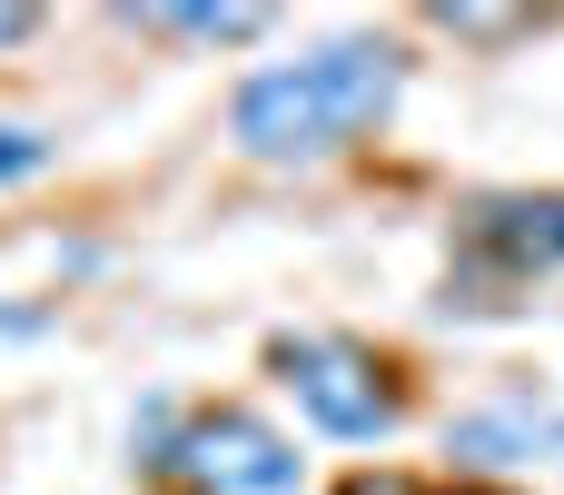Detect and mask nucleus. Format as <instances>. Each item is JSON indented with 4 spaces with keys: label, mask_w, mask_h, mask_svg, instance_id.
I'll use <instances>...</instances> for the list:
<instances>
[{
    "label": "nucleus",
    "mask_w": 564,
    "mask_h": 495,
    "mask_svg": "<svg viewBox=\"0 0 564 495\" xmlns=\"http://www.w3.org/2000/svg\"><path fill=\"white\" fill-rule=\"evenodd\" d=\"M30 30H40V10H30V0H0V50H20Z\"/></svg>",
    "instance_id": "6e6552de"
},
{
    "label": "nucleus",
    "mask_w": 564,
    "mask_h": 495,
    "mask_svg": "<svg viewBox=\"0 0 564 495\" xmlns=\"http://www.w3.org/2000/svg\"><path fill=\"white\" fill-rule=\"evenodd\" d=\"M268 367H278V387L297 397V417H307L327 446H387V437L406 427V387H397V367L367 357L357 337L307 327V337H278Z\"/></svg>",
    "instance_id": "f03ea898"
},
{
    "label": "nucleus",
    "mask_w": 564,
    "mask_h": 495,
    "mask_svg": "<svg viewBox=\"0 0 564 495\" xmlns=\"http://www.w3.org/2000/svg\"><path fill=\"white\" fill-rule=\"evenodd\" d=\"M397 99H406V50L387 30H347L297 60L248 69L228 89V139L258 169H317V159H347L357 139H377L397 119Z\"/></svg>",
    "instance_id": "f257e3e1"
},
{
    "label": "nucleus",
    "mask_w": 564,
    "mask_h": 495,
    "mask_svg": "<svg viewBox=\"0 0 564 495\" xmlns=\"http://www.w3.org/2000/svg\"><path fill=\"white\" fill-rule=\"evenodd\" d=\"M169 476H188L208 495H297L307 486V456L268 417H248V407H198V417H178Z\"/></svg>",
    "instance_id": "7ed1b4c3"
},
{
    "label": "nucleus",
    "mask_w": 564,
    "mask_h": 495,
    "mask_svg": "<svg viewBox=\"0 0 564 495\" xmlns=\"http://www.w3.org/2000/svg\"><path fill=\"white\" fill-rule=\"evenodd\" d=\"M555 427L564 417H545L535 397H496V407H466L456 427H446V456L456 466H535V456H555Z\"/></svg>",
    "instance_id": "39448f33"
},
{
    "label": "nucleus",
    "mask_w": 564,
    "mask_h": 495,
    "mask_svg": "<svg viewBox=\"0 0 564 495\" xmlns=\"http://www.w3.org/2000/svg\"><path fill=\"white\" fill-rule=\"evenodd\" d=\"M555 456H564V427H555Z\"/></svg>",
    "instance_id": "1a4fd4ad"
},
{
    "label": "nucleus",
    "mask_w": 564,
    "mask_h": 495,
    "mask_svg": "<svg viewBox=\"0 0 564 495\" xmlns=\"http://www.w3.org/2000/svg\"><path fill=\"white\" fill-rule=\"evenodd\" d=\"M129 20H139V30H169V40H208V50H238V40H258L278 10H268V0H218V10H208V0H188V10H129Z\"/></svg>",
    "instance_id": "423d86ee"
},
{
    "label": "nucleus",
    "mask_w": 564,
    "mask_h": 495,
    "mask_svg": "<svg viewBox=\"0 0 564 495\" xmlns=\"http://www.w3.org/2000/svg\"><path fill=\"white\" fill-rule=\"evenodd\" d=\"M466 248L496 278H545L564 268V189H496L466 208Z\"/></svg>",
    "instance_id": "20e7f679"
},
{
    "label": "nucleus",
    "mask_w": 564,
    "mask_h": 495,
    "mask_svg": "<svg viewBox=\"0 0 564 495\" xmlns=\"http://www.w3.org/2000/svg\"><path fill=\"white\" fill-rule=\"evenodd\" d=\"M50 159H59V139H50V129H30V119H0V189L40 179Z\"/></svg>",
    "instance_id": "0eeeda50"
}]
</instances>
